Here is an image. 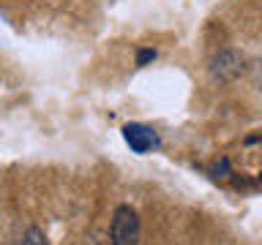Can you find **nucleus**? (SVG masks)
<instances>
[{
    "label": "nucleus",
    "instance_id": "1",
    "mask_svg": "<svg viewBox=\"0 0 262 245\" xmlns=\"http://www.w3.org/2000/svg\"><path fill=\"white\" fill-rule=\"evenodd\" d=\"M110 240H112V245H139V215L134 207L120 204L112 212Z\"/></svg>",
    "mask_w": 262,
    "mask_h": 245
},
{
    "label": "nucleus",
    "instance_id": "2",
    "mask_svg": "<svg viewBox=\"0 0 262 245\" xmlns=\"http://www.w3.org/2000/svg\"><path fill=\"white\" fill-rule=\"evenodd\" d=\"M123 139H126V144L139 155H145V153H150L153 147H159L156 131L142 126V122H128V126H123Z\"/></svg>",
    "mask_w": 262,
    "mask_h": 245
},
{
    "label": "nucleus",
    "instance_id": "3",
    "mask_svg": "<svg viewBox=\"0 0 262 245\" xmlns=\"http://www.w3.org/2000/svg\"><path fill=\"white\" fill-rule=\"evenodd\" d=\"M210 74L219 82H232V79H237L243 74V57L237 52H221V55L213 57Z\"/></svg>",
    "mask_w": 262,
    "mask_h": 245
},
{
    "label": "nucleus",
    "instance_id": "4",
    "mask_svg": "<svg viewBox=\"0 0 262 245\" xmlns=\"http://www.w3.org/2000/svg\"><path fill=\"white\" fill-rule=\"evenodd\" d=\"M19 245H49V240H47V234L41 232V229H36V226H30L28 232L22 234V240H19Z\"/></svg>",
    "mask_w": 262,
    "mask_h": 245
},
{
    "label": "nucleus",
    "instance_id": "5",
    "mask_svg": "<svg viewBox=\"0 0 262 245\" xmlns=\"http://www.w3.org/2000/svg\"><path fill=\"white\" fill-rule=\"evenodd\" d=\"M153 57H156L153 49H142V52H139V57H137V63H139V65H145V63H150Z\"/></svg>",
    "mask_w": 262,
    "mask_h": 245
}]
</instances>
